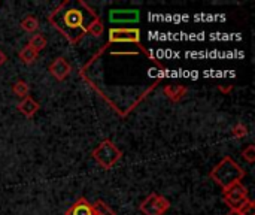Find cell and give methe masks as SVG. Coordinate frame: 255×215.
Masks as SVG:
<instances>
[{
    "label": "cell",
    "mask_w": 255,
    "mask_h": 215,
    "mask_svg": "<svg viewBox=\"0 0 255 215\" xmlns=\"http://www.w3.org/2000/svg\"><path fill=\"white\" fill-rule=\"evenodd\" d=\"M121 157H123L121 150H120L111 139H105V141L100 142V145L96 147L94 151H93V159H94L105 171L112 169V168L120 162Z\"/></svg>",
    "instance_id": "2"
},
{
    "label": "cell",
    "mask_w": 255,
    "mask_h": 215,
    "mask_svg": "<svg viewBox=\"0 0 255 215\" xmlns=\"http://www.w3.org/2000/svg\"><path fill=\"white\" fill-rule=\"evenodd\" d=\"M93 205V210L96 211V213H99V214L102 215H117V213L112 210V208H109L103 201H96L94 204H91Z\"/></svg>",
    "instance_id": "16"
},
{
    "label": "cell",
    "mask_w": 255,
    "mask_h": 215,
    "mask_svg": "<svg viewBox=\"0 0 255 215\" xmlns=\"http://www.w3.org/2000/svg\"><path fill=\"white\" fill-rule=\"evenodd\" d=\"M39 103L33 99V97H30V96H27V97H24L19 103H18V111L22 114V115H25V117H28V118H31L37 111H39Z\"/></svg>",
    "instance_id": "8"
},
{
    "label": "cell",
    "mask_w": 255,
    "mask_h": 215,
    "mask_svg": "<svg viewBox=\"0 0 255 215\" xmlns=\"http://www.w3.org/2000/svg\"><path fill=\"white\" fill-rule=\"evenodd\" d=\"M21 27H22V30L28 31V33H33V31H36V30H37V27H39V21H37L34 16L28 15V16H25V18L21 21Z\"/></svg>",
    "instance_id": "15"
},
{
    "label": "cell",
    "mask_w": 255,
    "mask_h": 215,
    "mask_svg": "<svg viewBox=\"0 0 255 215\" xmlns=\"http://www.w3.org/2000/svg\"><path fill=\"white\" fill-rule=\"evenodd\" d=\"M187 93V87L184 85H166L164 87V94L172 100V102H179Z\"/></svg>",
    "instance_id": "11"
},
{
    "label": "cell",
    "mask_w": 255,
    "mask_h": 215,
    "mask_svg": "<svg viewBox=\"0 0 255 215\" xmlns=\"http://www.w3.org/2000/svg\"><path fill=\"white\" fill-rule=\"evenodd\" d=\"M64 22L67 27L70 28H79L82 27V22H84V15L81 10L78 9H70L64 13Z\"/></svg>",
    "instance_id": "9"
},
{
    "label": "cell",
    "mask_w": 255,
    "mask_h": 215,
    "mask_svg": "<svg viewBox=\"0 0 255 215\" xmlns=\"http://www.w3.org/2000/svg\"><path fill=\"white\" fill-rule=\"evenodd\" d=\"M247 172L244 168H241L232 157H224L212 171H211V180H214L223 192L230 189L232 186L241 183L245 178Z\"/></svg>",
    "instance_id": "1"
},
{
    "label": "cell",
    "mask_w": 255,
    "mask_h": 215,
    "mask_svg": "<svg viewBox=\"0 0 255 215\" xmlns=\"http://www.w3.org/2000/svg\"><path fill=\"white\" fill-rule=\"evenodd\" d=\"M223 193H224V196H223L224 204L229 208H232V211H241L250 202L248 190L242 183H238V184L232 186L230 189H227Z\"/></svg>",
    "instance_id": "3"
},
{
    "label": "cell",
    "mask_w": 255,
    "mask_h": 215,
    "mask_svg": "<svg viewBox=\"0 0 255 215\" xmlns=\"http://www.w3.org/2000/svg\"><path fill=\"white\" fill-rule=\"evenodd\" d=\"M72 72V66L70 63L63 58V57H58L55 58L51 64H49V73L57 79V81H64Z\"/></svg>",
    "instance_id": "6"
},
{
    "label": "cell",
    "mask_w": 255,
    "mask_h": 215,
    "mask_svg": "<svg viewBox=\"0 0 255 215\" xmlns=\"http://www.w3.org/2000/svg\"><path fill=\"white\" fill-rule=\"evenodd\" d=\"M232 135H233L235 138H238V139H242V138H245V136L248 135V127H247L245 124L239 123V124H236V126L232 129Z\"/></svg>",
    "instance_id": "19"
},
{
    "label": "cell",
    "mask_w": 255,
    "mask_h": 215,
    "mask_svg": "<svg viewBox=\"0 0 255 215\" xmlns=\"http://www.w3.org/2000/svg\"><path fill=\"white\" fill-rule=\"evenodd\" d=\"M140 18L139 10L136 9H114L109 12V19L112 22L121 24V22H137Z\"/></svg>",
    "instance_id": "5"
},
{
    "label": "cell",
    "mask_w": 255,
    "mask_h": 215,
    "mask_svg": "<svg viewBox=\"0 0 255 215\" xmlns=\"http://www.w3.org/2000/svg\"><path fill=\"white\" fill-rule=\"evenodd\" d=\"M28 46L30 48H33L37 54L46 46V37L43 36V34H34V36H31V39H30V42H28Z\"/></svg>",
    "instance_id": "14"
},
{
    "label": "cell",
    "mask_w": 255,
    "mask_h": 215,
    "mask_svg": "<svg viewBox=\"0 0 255 215\" xmlns=\"http://www.w3.org/2000/svg\"><path fill=\"white\" fill-rule=\"evenodd\" d=\"M111 42H133L137 43L140 40L139 28H111L109 30Z\"/></svg>",
    "instance_id": "4"
},
{
    "label": "cell",
    "mask_w": 255,
    "mask_h": 215,
    "mask_svg": "<svg viewBox=\"0 0 255 215\" xmlns=\"http://www.w3.org/2000/svg\"><path fill=\"white\" fill-rule=\"evenodd\" d=\"M242 215H255V205L253 201H250L241 211H239Z\"/></svg>",
    "instance_id": "21"
},
{
    "label": "cell",
    "mask_w": 255,
    "mask_h": 215,
    "mask_svg": "<svg viewBox=\"0 0 255 215\" xmlns=\"http://www.w3.org/2000/svg\"><path fill=\"white\" fill-rule=\"evenodd\" d=\"M87 31H88L90 34H93L94 37H99V36H102V34H103L105 27H103V24H102V21H100V19H94V21L88 25Z\"/></svg>",
    "instance_id": "17"
},
{
    "label": "cell",
    "mask_w": 255,
    "mask_h": 215,
    "mask_svg": "<svg viewBox=\"0 0 255 215\" xmlns=\"http://www.w3.org/2000/svg\"><path fill=\"white\" fill-rule=\"evenodd\" d=\"M227 215H242V214H241L239 211H230Z\"/></svg>",
    "instance_id": "23"
},
{
    "label": "cell",
    "mask_w": 255,
    "mask_h": 215,
    "mask_svg": "<svg viewBox=\"0 0 255 215\" xmlns=\"http://www.w3.org/2000/svg\"><path fill=\"white\" fill-rule=\"evenodd\" d=\"M157 193H151L142 204H140V213L143 215H160L155 207V201H157Z\"/></svg>",
    "instance_id": "10"
},
{
    "label": "cell",
    "mask_w": 255,
    "mask_h": 215,
    "mask_svg": "<svg viewBox=\"0 0 255 215\" xmlns=\"http://www.w3.org/2000/svg\"><path fill=\"white\" fill-rule=\"evenodd\" d=\"M4 61H6V54H4V52H3V51L0 49V66H1V64H3Z\"/></svg>",
    "instance_id": "22"
},
{
    "label": "cell",
    "mask_w": 255,
    "mask_h": 215,
    "mask_svg": "<svg viewBox=\"0 0 255 215\" xmlns=\"http://www.w3.org/2000/svg\"><path fill=\"white\" fill-rule=\"evenodd\" d=\"M155 207H157V211L160 213V215H164L167 211H169L170 204H169V201H167L166 198H163V196H157Z\"/></svg>",
    "instance_id": "18"
},
{
    "label": "cell",
    "mask_w": 255,
    "mask_h": 215,
    "mask_svg": "<svg viewBox=\"0 0 255 215\" xmlns=\"http://www.w3.org/2000/svg\"><path fill=\"white\" fill-rule=\"evenodd\" d=\"M64 215H94V210L85 198H79Z\"/></svg>",
    "instance_id": "7"
},
{
    "label": "cell",
    "mask_w": 255,
    "mask_h": 215,
    "mask_svg": "<svg viewBox=\"0 0 255 215\" xmlns=\"http://www.w3.org/2000/svg\"><path fill=\"white\" fill-rule=\"evenodd\" d=\"M12 91H13V94L16 96V97H27L28 96V93H30V87H28V84L25 82V81H22V79H19V81H16L13 85H12Z\"/></svg>",
    "instance_id": "13"
},
{
    "label": "cell",
    "mask_w": 255,
    "mask_h": 215,
    "mask_svg": "<svg viewBox=\"0 0 255 215\" xmlns=\"http://www.w3.org/2000/svg\"><path fill=\"white\" fill-rule=\"evenodd\" d=\"M37 58V52L30 48L28 45H25L21 51H19V60L24 63V64H33Z\"/></svg>",
    "instance_id": "12"
},
{
    "label": "cell",
    "mask_w": 255,
    "mask_h": 215,
    "mask_svg": "<svg viewBox=\"0 0 255 215\" xmlns=\"http://www.w3.org/2000/svg\"><path fill=\"white\" fill-rule=\"evenodd\" d=\"M242 156H244V159L248 162V163H254L255 162V147L251 144V145H248L244 151H242Z\"/></svg>",
    "instance_id": "20"
}]
</instances>
